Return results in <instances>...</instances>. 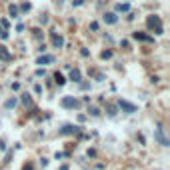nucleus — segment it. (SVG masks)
<instances>
[{
    "label": "nucleus",
    "mask_w": 170,
    "mask_h": 170,
    "mask_svg": "<svg viewBox=\"0 0 170 170\" xmlns=\"http://www.w3.org/2000/svg\"><path fill=\"white\" fill-rule=\"evenodd\" d=\"M148 28H154V32L156 34H164V26H162V20H160V16H148Z\"/></svg>",
    "instance_id": "1"
},
{
    "label": "nucleus",
    "mask_w": 170,
    "mask_h": 170,
    "mask_svg": "<svg viewBox=\"0 0 170 170\" xmlns=\"http://www.w3.org/2000/svg\"><path fill=\"white\" fill-rule=\"evenodd\" d=\"M154 138L158 140V144H160V146H170L168 138L164 136V128H162L160 124H158V126H156V130H154Z\"/></svg>",
    "instance_id": "2"
},
{
    "label": "nucleus",
    "mask_w": 170,
    "mask_h": 170,
    "mask_svg": "<svg viewBox=\"0 0 170 170\" xmlns=\"http://www.w3.org/2000/svg\"><path fill=\"white\" fill-rule=\"evenodd\" d=\"M60 104H62V108H68V110H74V108L80 106V102L76 100L74 96H64V98L60 100Z\"/></svg>",
    "instance_id": "3"
},
{
    "label": "nucleus",
    "mask_w": 170,
    "mask_h": 170,
    "mask_svg": "<svg viewBox=\"0 0 170 170\" xmlns=\"http://www.w3.org/2000/svg\"><path fill=\"white\" fill-rule=\"evenodd\" d=\"M116 106H118V108L122 110V112H126V114H134L136 110H138V108H136L134 104H130L128 100H122V98L118 100V104H116Z\"/></svg>",
    "instance_id": "4"
},
{
    "label": "nucleus",
    "mask_w": 170,
    "mask_h": 170,
    "mask_svg": "<svg viewBox=\"0 0 170 170\" xmlns=\"http://www.w3.org/2000/svg\"><path fill=\"white\" fill-rule=\"evenodd\" d=\"M52 62H54V56L52 54H42V56L36 58V64H40V66L42 64H52Z\"/></svg>",
    "instance_id": "5"
},
{
    "label": "nucleus",
    "mask_w": 170,
    "mask_h": 170,
    "mask_svg": "<svg viewBox=\"0 0 170 170\" xmlns=\"http://www.w3.org/2000/svg\"><path fill=\"white\" fill-rule=\"evenodd\" d=\"M80 130V126H72V124H66V126H62L60 130H58V134H74V132H78Z\"/></svg>",
    "instance_id": "6"
},
{
    "label": "nucleus",
    "mask_w": 170,
    "mask_h": 170,
    "mask_svg": "<svg viewBox=\"0 0 170 170\" xmlns=\"http://www.w3.org/2000/svg\"><path fill=\"white\" fill-rule=\"evenodd\" d=\"M52 44H54V48H62V46H64V38H62L60 34L52 32Z\"/></svg>",
    "instance_id": "7"
},
{
    "label": "nucleus",
    "mask_w": 170,
    "mask_h": 170,
    "mask_svg": "<svg viewBox=\"0 0 170 170\" xmlns=\"http://www.w3.org/2000/svg\"><path fill=\"white\" fill-rule=\"evenodd\" d=\"M0 60L2 62H10L12 60V54L6 50V46H2V44H0Z\"/></svg>",
    "instance_id": "8"
},
{
    "label": "nucleus",
    "mask_w": 170,
    "mask_h": 170,
    "mask_svg": "<svg viewBox=\"0 0 170 170\" xmlns=\"http://www.w3.org/2000/svg\"><path fill=\"white\" fill-rule=\"evenodd\" d=\"M102 20L106 22V24H116L118 22V16H116V12H108V14H104Z\"/></svg>",
    "instance_id": "9"
},
{
    "label": "nucleus",
    "mask_w": 170,
    "mask_h": 170,
    "mask_svg": "<svg viewBox=\"0 0 170 170\" xmlns=\"http://www.w3.org/2000/svg\"><path fill=\"white\" fill-rule=\"evenodd\" d=\"M70 80H72V82H80V80H82V72H80L78 68H72V70H70Z\"/></svg>",
    "instance_id": "10"
},
{
    "label": "nucleus",
    "mask_w": 170,
    "mask_h": 170,
    "mask_svg": "<svg viewBox=\"0 0 170 170\" xmlns=\"http://www.w3.org/2000/svg\"><path fill=\"white\" fill-rule=\"evenodd\" d=\"M132 38L134 40H144V42H154L152 36H146V34H142V32H132Z\"/></svg>",
    "instance_id": "11"
},
{
    "label": "nucleus",
    "mask_w": 170,
    "mask_h": 170,
    "mask_svg": "<svg viewBox=\"0 0 170 170\" xmlns=\"http://www.w3.org/2000/svg\"><path fill=\"white\" fill-rule=\"evenodd\" d=\"M116 110H118V106H114V104H108V106H106V114H108L110 118L116 116Z\"/></svg>",
    "instance_id": "12"
},
{
    "label": "nucleus",
    "mask_w": 170,
    "mask_h": 170,
    "mask_svg": "<svg viewBox=\"0 0 170 170\" xmlns=\"http://www.w3.org/2000/svg\"><path fill=\"white\" fill-rule=\"evenodd\" d=\"M8 14H10V18H18V6L16 4H10L8 6Z\"/></svg>",
    "instance_id": "13"
},
{
    "label": "nucleus",
    "mask_w": 170,
    "mask_h": 170,
    "mask_svg": "<svg viewBox=\"0 0 170 170\" xmlns=\"http://www.w3.org/2000/svg\"><path fill=\"white\" fill-rule=\"evenodd\" d=\"M54 80H56V84H58V86H64V84H66V78H64L60 72H56V74H54Z\"/></svg>",
    "instance_id": "14"
},
{
    "label": "nucleus",
    "mask_w": 170,
    "mask_h": 170,
    "mask_svg": "<svg viewBox=\"0 0 170 170\" xmlns=\"http://www.w3.org/2000/svg\"><path fill=\"white\" fill-rule=\"evenodd\" d=\"M128 10H130V4H128V2H124V4L120 2V4H116V12H128Z\"/></svg>",
    "instance_id": "15"
},
{
    "label": "nucleus",
    "mask_w": 170,
    "mask_h": 170,
    "mask_svg": "<svg viewBox=\"0 0 170 170\" xmlns=\"http://www.w3.org/2000/svg\"><path fill=\"white\" fill-rule=\"evenodd\" d=\"M16 104H18V100L14 98V96H12V98H8V100L4 102V108H8V110H10V108H14Z\"/></svg>",
    "instance_id": "16"
},
{
    "label": "nucleus",
    "mask_w": 170,
    "mask_h": 170,
    "mask_svg": "<svg viewBox=\"0 0 170 170\" xmlns=\"http://www.w3.org/2000/svg\"><path fill=\"white\" fill-rule=\"evenodd\" d=\"M22 102H24L26 106H30V104H32V98H30V94H28V92H26V94H22Z\"/></svg>",
    "instance_id": "17"
},
{
    "label": "nucleus",
    "mask_w": 170,
    "mask_h": 170,
    "mask_svg": "<svg viewBox=\"0 0 170 170\" xmlns=\"http://www.w3.org/2000/svg\"><path fill=\"white\" fill-rule=\"evenodd\" d=\"M88 112H90V116H100V110H98L96 106H90V108H88Z\"/></svg>",
    "instance_id": "18"
},
{
    "label": "nucleus",
    "mask_w": 170,
    "mask_h": 170,
    "mask_svg": "<svg viewBox=\"0 0 170 170\" xmlns=\"http://www.w3.org/2000/svg\"><path fill=\"white\" fill-rule=\"evenodd\" d=\"M20 8H22V10H24V12H28V10H30V8H32V4H30V2H24V4H22V6H20Z\"/></svg>",
    "instance_id": "19"
},
{
    "label": "nucleus",
    "mask_w": 170,
    "mask_h": 170,
    "mask_svg": "<svg viewBox=\"0 0 170 170\" xmlns=\"http://www.w3.org/2000/svg\"><path fill=\"white\" fill-rule=\"evenodd\" d=\"M110 56H112V52H110V50H104L100 54V58H104V60H106V58H110Z\"/></svg>",
    "instance_id": "20"
},
{
    "label": "nucleus",
    "mask_w": 170,
    "mask_h": 170,
    "mask_svg": "<svg viewBox=\"0 0 170 170\" xmlns=\"http://www.w3.org/2000/svg\"><path fill=\"white\" fill-rule=\"evenodd\" d=\"M34 92L36 94H42V84H34Z\"/></svg>",
    "instance_id": "21"
},
{
    "label": "nucleus",
    "mask_w": 170,
    "mask_h": 170,
    "mask_svg": "<svg viewBox=\"0 0 170 170\" xmlns=\"http://www.w3.org/2000/svg\"><path fill=\"white\" fill-rule=\"evenodd\" d=\"M64 156H68L66 152H56L54 154V158H56V160H60V158H64Z\"/></svg>",
    "instance_id": "22"
},
{
    "label": "nucleus",
    "mask_w": 170,
    "mask_h": 170,
    "mask_svg": "<svg viewBox=\"0 0 170 170\" xmlns=\"http://www.w3.org/2000/svg\"><path fill=\"white\" fill-rule=\"evenodd\" d=\"M0 26H2V28H8V26H10V22L4 18V20H0Z\"/></svg>",
    "instance_id": "23"
},
{
    "label": "nucleus",
    "mask_w": 170,
    "mask_h": 170,
    "mask_svg": "<svg viewBox=\"0 0 170 170\" xmlns=\"http://www.w3.org/2000/svg\"><path fill=\"white\" fill-rule=\"evenodd\" d=\"M90 30H94V32H96V30H98V22H92V24H90Z\"/></svg>",
    "instance_id": "24"
},
{
    "label": "nucleus",
    "mask_w": 170,
    "mask_h": 170,
    "mask_svg": "<svg viewBox=\"0 0 170 170\" xmlns=\"http://www.w3.org/2000/svg\"><path fill=\"white\" fill-rule=\"evenodd\" d=\"M40 166H42V168H46V166H48V160H46V158H42V160H40Z\"/></svg>",
    "instance_id": "25"
},
{
    "label": "nucleus",
    "mask_w": 170,
    "mask_h": 170,
    "mask_svg": "<svg viewBox=\"0 0 170 170\" xmlns=\"http://www.w3.org/2000/svg\"><path fill=\"white\" fill-rule=\"evenodd\" d=\"M80 54H82L84 58H86V56H90V52H88V48H82V50H80Z\"/></svg>",
    "instance_id": "26"
},
{
    "label": "nucleus",
    "mask_w": 170,
    "mask_h": 170,
    "mask_svg": "<svg viewBox=\"0 0 170 170\" xmlns=\"http://www.w3.org/2000/svg\"><path fill=\"white\" fill-rule=\"evenodd\" d=\"M36 76H44V68H38L36 70Z\"/></svg>",
    "instance_id": "27"
},
{
    "label": "nucleus",
    "mask_w": 170,
    "mask_h": 170,
    "mask_svg": "<svg viewBox=\"0 0 170 170\" xmlns=\"http://www.w3.org/2000/svg\"><path fill=\"white\" fill-rule=\"evenodd\" d=\"M12 90H20V82H12Z\"/></svg>",
    "instance_id": "28"
},
{
    "label": "nucleus",
    "mask_w": 170,
    "mask_h": 170,
    "mask_svg": "<svg viewBox=\"0 0 170 170\" xmlns=\"http://www.w3.org/2000/svg\"><path fill=\"white\" fill-rule=\"evenodd\" d=\"M80 88H82V90H88V88H90V84H88V82H82V84H80Z\"/></svg>",
    "instance_id": "29"
},
{
    "label": "nucleus",
    "mask_w": 170,
    "mask_h": 170,
    "mask_svg": "<svg viewBox=\"0 0 170 170\" xmlns=\"http://www.w3.org/2000/svg\"><path fill=\"white\" fill-rule=\"evenodd\" d=\"M40 24H48V16H42V18H40Z\"/></svg>",
    "instance_id": "30"
},
{
    "label": "nucleus",
    "mask_w": 170,
    "mask_h": 170,
    "mask_svg": "<svg viewBox=\"0 0 170 170\" xmlns=\"http://www.w3.org/2000/svg\"><path fill=\"white\" fill-rule=\"evenodd\" d=\"M24 170H32V164H26V166H24Z\"/></svg>",
    "instance_id": "31"
},
{
    "label": "nucleus",
    "mask_w": 170,
    "mask_h": 170,
    "mask_svg": "<svg viewBox=\"0 0 170 170\" xmlns=\"http://www.w3.org/2000/svg\"><path fill=\"white\" fill-rule=\"evenodd\" d=\"M56 2H58V4H62V2H64V0H56Z\"/></svg>",
    "instance_id": "32"
},
{
    "label": "nucleus",
    "mask_w": 170,
    "mask_h": 170,
    "mask_svg": "<svg viewBox=\"0 0 170 170\" xmlns=\"http://www.w3.org/2000/svg\"><path fill=\"white\" fill-rule=\"evenodd\" d=\"M2 32H4V28H2V26H0V34H2Z\"/></svg>",
    "instance_id": "33"
}]
</instances>
